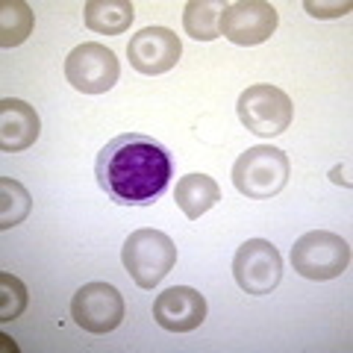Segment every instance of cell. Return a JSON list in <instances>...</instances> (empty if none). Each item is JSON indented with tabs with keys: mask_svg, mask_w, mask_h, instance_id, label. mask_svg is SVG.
Returning a JSON list of instances; mask_svg holds the SVG:
<instances>
[{
	"mask_svg": "<svg viewBox=\"0 0 353 353\" xmlns=\"http://www.w3.org/2000/svg\"><path fill=\"white\" fill-rule=\"evenodd\" d=\"M94 176L112 203L148 206L171 180V157L145 132H121L97 153Z\"/></svg>",
	"mask_w": 353,
	"mask_h": 353,
	"instance_id": "obj_1",
	"label": "cell"
},
{
	"mask_svg": "<svg viewBox=\"0 0 353 353\" xmlns=\"http://www.w3.org/2000/svg\"><path fill=\"white\" fill-rule=\"evenodd\" d=\"M292 174L289 157L274 145H256L248 148L233 165V185L239 194L250 201H271L277 197Z\"/></svg>",
	"mask_w": 353,
	"mask_h": 353,
	"instance_id": "obj_2",
	"label": "cell"
},
{
	"mask_svg": "<svg viewBox=\"0 0 353 353\" xmlns=\"http://www.w3.org/2000/svg\"><path fill=\"white\" fill-rule=\"evenodd\" d=\"M121 262L139 289H153L176 265V245L162 230H136L121 248Z\"/></svg>",
	"mask_w": 353,
	"mask_h": 353,
	"instance_id": "obj_3",
	"label": "cell"
},
{
	"mask_svg": "<svg viewBox=\"0 0 353 353\" xmlns=\"http://www.w3.org/2000/svg\"><path fill=\"white\" fill-rule=\"evenodd\" d=\"M292 268L306 280H336L350 268V245L339 233L312 230L303 233L292 248Z\"/></svg>",
	"mask_w": 353,
	"mask_h": 353,
	"instance_id": "obj_4",
	"label": "cell"
},
{
	"mask_svg": "<svg viewBox=\"0 0 353 353\" xmlns=\"http://www.w3.org/2000/svg\"><path fill=\"white\" fill-rule=\"evenodd\" d=\"M236 112H239V121L250 132H256L262 139H271L289 130L294 118V106H292V97L283 88L259 83L239 94Z\"/></svg>",
	"mask_w": 353,
	"mask_h": 353,
	"instance_id": "obj_5",
	"label": "cell"
},
{
	"mask_svg": "<svg viewBox=\"0 0 353 353\" xmlns=\"http://www.w3.org/2000/svg\"><path fill=\"white\" fill-rule=\"evenodd\" d=\"M121 77V62L101 41H85L65 59V80L83 94H103Z\"/></svg>",
	"mask_w": 353,
	"mask_h": 353,
	"instance_id": "obj_6",
	"label": "cell"
},
{
	"mask_svg": "<svg viewBox=\"0 0 353 353\" xmlns=\"http://www.w3.org/2000/svg\"><path fill=\"white\" fill-rule=\"evenodd\" d=\"M233 277L245 294H271L283 280V256L265 239H248L233 256Z\"/></svg>",
	"mask_w": 353,
	"mask_h": 353,
	"instance_id": "obj_7",
	"label": "cell"
},
{
	"mask_svg": "<svg viewBox=\"0 0 353 353\" xmlns=\"http://www.w3.org/2000/svg\"><path fill=\"white\" fill-rule=\"evenodd\" d=\"M280 24V15L271 3H262V0H236V3H227L221 9V21L218 30L221 36L241 48H253V44H262L274 36V30Z\"/></svg>",
	"mask_w": 353,
	"mask_h": 353,
	"instance_id": "obj_8",
	"label": "cell"
},
{
	"mask_svg": "<svg viewBox=\"0 0 353 353\" xmlns=\"http://www.w3.org/2000/svg\"><path fill=\"white\" fill-rule=\"evenodd\" d=\"M71 318L85 333H112L124 321V297L109 283H85L71 301Z\"/></svg>",
	"mask_w": 353,
	"mask_h": 353,
	"instance_id": "obj_9",
	"label": "cell"
},
{
	"mask_svg": "<svg viewBox=\"0 0 353 353\" xmlns=\"http://www.w3.org/2000/svg\"><path fill=\"white\" fill-rule=\"evenodd\" d=\"M183 57V44L180 36L168 27H145L127 44V59L139 74L157 77L171 71L176 59Z\"/></svg>",
	"mask_w": 353,
	"mask_h": 353,
	"instance_id": "obj_10",
	"label": "cell"
},
{
	"mask_svg": "<svg viewBox=\"0 0 353 353\" xmlns=\"http://www.w3.org/2000/svg\"><path fill=\"white\" fill-rule=\"evenodd\" d=\"M153 318L168 333H192L206 321V297L192 285H171L153 301Z\"/></svg>",
	"mask_w": 353,
	"mask_h": 353,
	"instance_id": "obj_11",
	"label": "cell"
},
{
	"mask_svg": "<svg viewBox=\"0 0 353 353\" xmlns=\"http://www.w3.org/2000/svg\"><path fill=\"white\" fill-rule=\"evenodd\" d=\"M39 136L41 121L36 109L18 97H3L0 101V148L6 153H18L36 145Z\"/></svg>",
	"mask_w": 353,
	"mask_h": 353,
	"instance_id": "obj_12",
	"label": "cell"
},
{
	"mask_svg": "<svg viewBox=\"0 0 353 353\" xmlns=\"http://www.w3.org/2000/svg\"><path fill=\"white\" fill-rule=\"evenodd\" d=\"M174 201L183 209L185 218L197 221L221 201V189L209 174H185V176H180V183H176Z\"/></svg>",
	"mask_w": 353,
	"mask_h": 353,
	"instance_id": "obj_13",
	"label": "cell"
},
{
	"mask_svg": "<svg viewBox=\"0 0 353 353\" xmlns=\"http://www.w3.org/2000/svg\"><path fill=\"white\" fill-rule=\"evenodd\" d=\"M83 12L85 27L92 32H101V36H121L136 18V9L130 0H88Z\"/></svg>",
	"mask_w": 353,
	"mask_h": 353,
	"instance_id": "obj_14",
	"label": "cell"
},
{
	"mask_svg": "<svg viewBox=\"0 0 353 353\" xmlns=\"http://www.w3.org/2000/svg\"><path fill=\"white\" fill-rule=\"evenodd\" d=\"M221 9L218 3L209 0H189L183 12V30L185 36H192L194 41H215L221 36L218 21H221Z\"/></svg>",
	"mask_w": 353,
	"mask_h": 353,
	"instance_id": "obj_15",
	"label": "cell"
},
{
	"mask_svg": "<svg viewBox=\"0 0 353 353\" xmlns=\"http://www.w3.org/2000/svg\"><path fill=\"white\" fill-rule=\"evenodd\" d=\"M32 32V9L24 0H3L0 3V44L18 48Z\"/></svg>",
	"mask_w": 353,
	"mask_h": 353,
	"instance_id": "obj_16",
	"label": "cell"
},
{
	"mask_svg": "<svg viewBox=\"0 0 353 353\" xmlns=\"http://www.w3.org/2000/svg\"><path fill=\"white\" fill-rule=\"evenodd\" d=\"M32 197L24 189V183L12 176H0V230H12L30 215Z\"/></svg>",
	"mask_w": 353,
	"mask_h": 353,
	"instance_id": "obj_17",
	"label": "cell"
},
{
	"mask_svg": "<svg viewBox=\"0 0 353 353\" xmlns=\"http://www.w3.org/2000/svg\"><path fill=\"white\" fill-rule=\"evenodd\" d=\"M27 285L9 271L0 274V321L9 324L21 318V312L27 309Z\"/></svg>",
	"mask_w": 353,
	"mask_h": 353,
	"instance_id": "obj_18",
	"label": "cell"
},
{
	"mask_svg": "<svg viewBox=\"0 0 353 353\" xmlns=\"http://www.w3.org/2000/svg\"><path fill=\"white\" fill-rule=\"evenodd\" d=\"M306 12L312 18H339V15H347L350 12V3H315V0H306Z\"/></svg>",
	"mask_w": 353,
	"mask_h": 353,
	"instance_id": "obj_19",
	"label": "cell"
},
{
	"mask_svg": "<svg viewBox=\"0 0 353 353\" xmlns=\"http://www.w3.org/2000/svg\"><path fill=\"white\" fill-rule=\"evenodd\" d=\"M333 180H336V183H341V185H350L347 176H341V168H333Z\"/></svg>",
	"mask_w": 353,
	"mask_h": 353,
	"instance_id": "obj_20",
	"label": "cell"
}]
</instances>
